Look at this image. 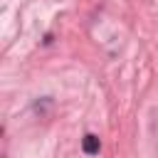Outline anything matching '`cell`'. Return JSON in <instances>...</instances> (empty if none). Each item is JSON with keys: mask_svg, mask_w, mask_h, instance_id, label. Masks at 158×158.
Here are the masks:
<instances>
[{"mask_svg": "<svg viewBox=\"0 0 158 158\" xmlns=\"http://www.w3.org/2000/svg\"><path fill=\"white\" fill-rule=\"evenodd\" d=\"M81 148H84L86 153H99V138H96L94 133L84 136V141H81Z\"/></svg>", "mask_w": 158, "mask_h": 158, "instance_id": "6da1fadb", "label": "cell"}]
</instances>
